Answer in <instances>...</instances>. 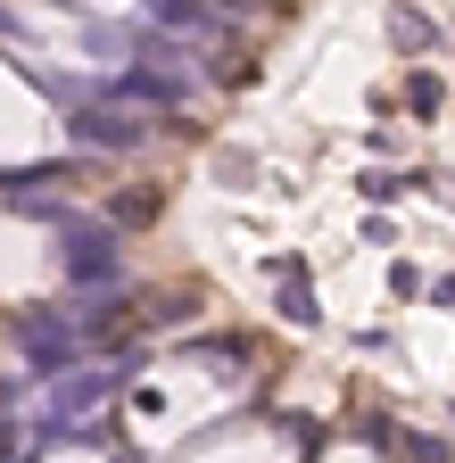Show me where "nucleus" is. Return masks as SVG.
I'll return each instance as SVG.
<instances>
[{"mask_svg":"<svg viewBox=\"0 0 455 463\" xmlns=\"http://www.w3.org/2000/svg\"><path fill=\"white\" fill-rule=\"evenodd\" d=\"M59 257L75 289H125V232L108 215H67L59 223Z\"/></svg>","mask_w":455,"mask_h":463,"instance_id":"obj_1","label":"nucleus"},{"mask_svg":"<svg viewBox=\"0 0 455 463\" xmlns=\"http://www.w3.org/2000/svg\"><path fill=\"white\" fill-rule=\"evenodd\" d=\"M9 331H17V356L42 364V381H59V373H75V364L91 356V323H75V315H59V307H25Z\"/></svg>","mask_w":455,"mask_h":463,"instance_id":"obj_2","label":"nucleus"},{"mask_svg":"<svg viewBox=\"0 0 455 463\" xmlns=\"http://www.w3.org/2000/svg\"><path fill=\"white\" fill-rule=\"evenodd\" d=\"M67 133H75V149H91V157H133L149 133H157V116L149 108H125V99H83V108H67Z\"/></svg>","mask_w":455,"mask_h":463,"instance_id":"obj_3","label":"nucleus"},{"mask_svg":"<svg viewBox=\"0 0 455 463\" xmlns=\"http://www.w3.org/2000/svg\"><path fill=\"white\" fill-rule=\"evenodd\" d=\"M133 364V356H125ZM125 364L108 373V364H75V373H59L50 381V397H42V430H67V422H83L91 405H108L117 397V381H125Z\"/></svg>","mask_w":455,"mask_h":463,"instance_id":"obj_4","label":"nucleus"},{"mask_svg":"<svg viewBox=\"0 0 455 463\" xmlns=\"http://www.w3.org/2000/svg\"><path fill=\"white\" fill-rule=\"evenodd\" d=\"M273 281H281V315H290V323H307V331H315L323 315H315V289L299 281V257H273Z\"/></svg>","mask_w":455,"mask_h":463,"instance_id":"obj_5","label":"nucleus"},{"mask_svg":"<svg viewBox=\"0 0 455 463\" xmlns=\"http://www.w3.org/2000/svg\"><path fill=\"white\" fill-rule=\"evenodd\" d=\"M157 183H133V191H117V207H108V223H117V232H141V223H157Z\"/></svg>","mask_w":455,"mask_h":463,"instance_id":"obj_6","label":"nucleus"},{"mask_svg":"<svg viewBox=\"0 0 455 463\" xmlns=\"http://www.w3.org/2000/svg\"><path fill=\"white\" fill-rule=\"evenodd\" d=\"M389 42H397V50H431L439 33H431V17H414V9H389Z\"/></svg>","mask_w":455,"mask_h":463,"instance_id":"obj_7","label":"nucleus"},{"mask_svg":"<svg viewBox=\"0 0 455 463\" xmlns=\"http://www.w3.org/2000/svg\"><path fill=\"white\" fill-rule=\"evenodd\" d=\"M397 455H406V463H455L447 439H422V430H397Z\"/></svg>","mask_w":455,"mask_h":463,"instance_id":"obj_8","label":"nucleus"},{"mask_svg":"<svg viewBox=\"0 0 455 463\" xmlns=\"http://www.w3.org/2000/svg\"><path fill=\"white\" fill-rule=\"evenodd\" d=\"M406 108L414 116H439V75H406Z\"/></svg>","mask_w":455,"mask_h":463,"instance_id":"obj_9","label":"nucleus"},{"mask_svg":"<svg viewBox=\"0 0 455 463\" xmlns=\"http://www.w3.org/2000/svg\"><path fill=\"white\" fill-rule=\"evenodd\" d=\"M215 9H223V17H232V9H241V0H215Z\"/></svg>","mask_w":455,"mask_h":463,"instance_id":"obj_10","label":"nucleus"}]
</instances>
